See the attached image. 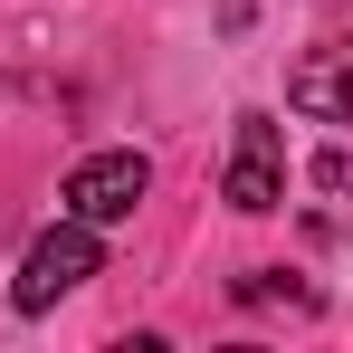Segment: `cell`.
Instances as JSON below:
<instances>
[{
  "instance_id": "3957f363",
  "label": "cell",
  "mask_w": 353,
  "mask_h": 353,
  "mask_svg": "<svg viewBox=\"0 0 353 353\" xmlns=\"http://www.w3.org/2000/svg\"><path fill=\"white\" fill-rule=\"evenodd\" d=\"M220 201H230V210H277V201H287V153H277V124L268 115H239Z\"/></svg>"
},
{
  "instance_id": "7a4b0ae2",
  "label": "cell",
  "mask_w": 353,
  "mask_h": 353,
  "mask_svg": "<svg viewBox=\"0 0 353 353\" xmlns=\"http://www.w3.org/2000/svg\"><path fill=\"white\" fill-rule=\"evenodd\" d=\"M153 191V163L143 153H86L77 172H67V220H134V201Z\"/></svg>"
},
{
  "instance_id": "277c9868",
  "label": "cell",
  "mask_w": 353,
  "mask_h": 353,
  "mask_svg": "<svg viewBox=\"0 0 353 353\" xmlns=\"http://www.w3.org/2000/svg\"><path fill=\"white\" fill-rule=\"evenodd\" d=\"M287 105H296V115H315V124H353V39L315 48V58H296Z\"/></svg>"
},
{
  "instance_id": "6da1fadb",
  "label": "cell",
  "mask_w": 353,
  "mask_h": 353,
  "mask_svg": "<svg viewBox=\"0 0 353 353\" xmlns=\"http://www.w3.org/2000/svg\"><path fill=\"white\" fill-rule=\"evenodd\" d=\"M96 268H105L96 220H58V230H48L29 258H19V287H10V305H19V315H48V305H58L67 287H86Z\"/></svg>"
}]
</instances>
